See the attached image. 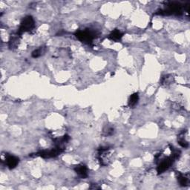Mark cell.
<instances>
[{"instance_id": "6da1fadb", "label": "cell", "mask_w": 190, "mask_h": 190, "mask_svg": "<svg viewBox=\"0 0 190 190\" xmlns=\"http://www.w3.org/2000/svg\"><path fill=\"white\" fill-rule=\"evenodd\" d=\"M34 28V20L31 16H28L23 19L19 27L18 34H22L26 31H30Z\"/></svg>"}, {"instance_id": "7a4b0ae2", "label": "cell", "mask_w": 190, "mask_h": 190, "mask_svg": "<svg viewBox=\"0 0 190 190\" xmlns=\"http://www.w3.org/2000/svg\"><path fill=\"white\" fill-rule=\"evenodd\" d=\"M77 38L80 40V41L83 42H92V40L94 39L95 33L93 31H89V30H85V31H80L76 33Z\"/></svg>"}, {"instance_id": "3957f363", "label": "cell", "mask_w": 190, "mask_h": 190, "mask_svg": "<svg viewBox=\"0 0 190 190\" xmlns=\"http://www.w3.org/2000/svg\"><path fill=\"white\" fill-rule=\"evenodd\" d=\"M172 158H171V157H169L167 159L163 161L157 167L158 173H163V172L167 170L169 167L172 165Z\"/></svg>"}, {"instance_id": "277c9868", "label": "cell", "mask_w": 190, "mask_h": 190, "mask_svg": "<svg viewBox=\"0 0 190 190\" xmlns=\"http://www.w3.org/2000/svg\"><path fill=\"white\" fill-rule=\"evenodd\" d=\"M5 161H6V163H7V166L9 169H14L19 163V158L13 155H8Z\"/></svg>"}, {"instance_id": "5b68a950", "label": "cell", "mask_w": 190, "mask_h": 190, "mask_svg": "<svg viewBox=\"0 0 190 190\" xmlns=\"http://www.w3.org/2000/svg\"><path fill=\"white\" fill-rule=\"evenodd\" d=\"M75 171L77 173L79 176L84 178L87 176V168L84 165H78L75 168Z\"/></svg>"}, {"instance_id": "8992f818", "label": "cell", "mask_w": 190, "mask_h": 190, "mask_svg": "<svg viewBox=\"0 0 190 190\" xmlns=\"http://www.w3.org/2000/svg\"><path fill=\"white\" fill-rule=\"evenodd\" d=\"M122 36H123V33H121L119 30H115V31H113L112 33L109 35V38H110L111 40H116V41H117V40H120V39L122 38Z\"/></svg>"}, {"instance_id": "52a82bcc", "label": "cell", "mask_w": 190, "mask_h": 190, "mask_svg": "<svg viewBox=\"0 0 190 190\" xmlns=\"http://www.w3.org/2000/svg\"><path fill=\"white\" fill-rule=\"evenodd\" d=\"M139 100V95L137 93H135L132 95H131V97L129 98V101H128V105L132 107V106H135L137 102H138Z\"/></svg>"}, {"instance_id": "ba28073f", "label": "cell", "mask_w": 190, "mask_h": 190, "mask_svg": "<svg viewBox=\"0 0 190 190\" xmlns=\"http://www.w3.org/2000/svg\"><path fill=\"white\" fill-rule=\"evenodd\" d=\"M17 36L18 35H16V36H11V38H10V42H9V47H10V49H14V48H15V47L16 46V45H17V42H18V40H19Z\"/></svg>"}, {"instance_id": "9c48e42d", "label": "cell", "mask_w": 190, "mask_h": 190, "mask_svg": "<svg viewBox=\"0 0 190 190\" xmlns=\"http://www.w3.org/2000/svg\"><path fill=\"white\" fill-rule=\"evenodd\" d=\"M43 53V49L42 48V49H39L37 50H35L32 53V57H34V58H37V57H40V56Z\"/></svg>"}, {"instance_id": "30bf717a", "label": "cell", "mask_w": 190, "mask_h": 190, "mask_svg": "<svg viewBox=\"0 0 190 190\" xmlns=\"http://www.w3.org/2000/svg\"><path fill=\"white\" fill-rule=\"evenodd\" d=\"M178 180H179V183L181 186H186L187 184V182H188V179L183 176L178 177Z\"/></svg>"}, {"instance_id": "8fae6325", "label": "cell", "mask_w": 190, "mask_h": 190, "mask_svg": "<svg viewBox=\"0 0 190 190\" xmlns=\"http://www.w3.org/2000/svg\"><path fill=\"white\" fill-rule=\"evenodd\" d=\"M114 132V129H113L111 127H107L103 130V134L105 136H109V135H111Z\"/></svg>"}, {"instance_id": "7c38bea8", "label": "cell", "mask_w": 190, "mask_h": 190, "mask_svg": "<svg viewBox=\"0 0 190 190\" xmlns=\"http://www.w3.org/2000/svg\"><path fill=\"white\" fill-rule=\"evenodd\" d=\"M172 81V77H169V76H166L163 78L162 80V84H164V85H168Z\"/></svg>"}]
</instances>
